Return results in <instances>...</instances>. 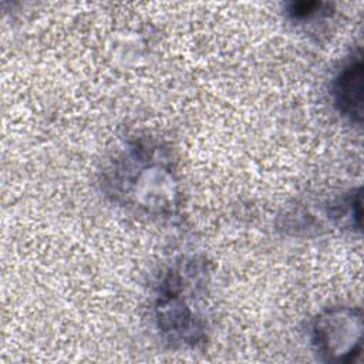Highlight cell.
<instances>
[{
	"label": "cell",
	"mask_w": 364,
	"mask_h": 364,
	"mask_svg": "<svg viewBox=\"0 0 364 364\" xmlns=\"http://www.w3.org/2000/svg\"><path fill=\"white\" fill-rule=\"evenodd\" d=\"M361 316L346 307L328 309L313 323V347L326 361L354 360L361 350Z\"/></svg>",
	"instance_id": "cell-2"
},
{
	"label": "cell",
	"mask_w": 364,
	"mask_h": 364,
	"mask_svg": "<svg viewBox=\"0 0 364 364\" xmlns=\"http://www.w3.org/2000/svg\"><path fill=\"white\" fill-rule=\"evenodd\" d=\"M331 94L341 115L360 125L363 117V61L361 54L351 58L333 80Z\"/></svg>",
	"instance_id": "cell-3"
},
{
	"label": "cell",
	"mask_w": 364,
	"mask_h": 364,
	"mask_svg": "<svg viewBox=\"0 0 364 364\" xmlns=\"http://www.w3.org/2000/svg\"><path fill=\"white\" fill-rule=\"evenodd\" d=\"M192 260L181 267L172 269L161 282L155 301V320L165 340L181 347H195L206 340V321L200 314L198 303L189 297L203 290V286L192 289Z\"/></svg>",
	"instance_id": "cell-1"
},
{
	"label": "cell",
	"mask_w": 364,
	"mask_h": 364,
	"mask_svg": "<svg viewBox=\"0 0 364 364\" xmlns=\"http://www.w3.org/2000/svg\"><path fill=\"white\" fill-rule=\"evenodd\" d=\"M287 14L293 21H310L311 18L330 14V4L320 1H293L289 4Z\"/></svg>",
	"instance_id": "cell-4"
}]
</instances>
